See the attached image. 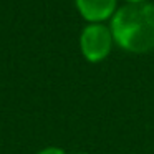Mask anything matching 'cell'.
<instances>
[{"label": "cell", "mask_w": 154, "mask_h": 154, "mask_svg": "<svg viewBox=\"0 0 154 154\" xmlns=\"http://www.w3.org/2000/svg\"><path fill=\"white\" fill-rule=\"evenodd\" d=\"M128 2H129V4H144L146 0H128Z\"/></svg>", "instance_id": "obj_5"}, {"label": "cell", "mask_w": 154, "mask_h": 154, "mask_svg": "<svg viewBox=\"0 0 154 154\" xmlns=\"http://www.w3.org/2000/svg\"><path fill=\"white\" fill-rule=\"evenodd\" d=\"M76 154H86V152H76Z\"/></svg>", "instance_id": "obj_6"}, {"label": "cell", "mask_w": 154, "mask_h": 154, "mask_svg": "<svg viewBox=\"0 0 154 154\" xmlns=\"http://www.w3.org/2000/svg\"><path fill=\"white\" fill-rule=\"evenodd\" d=\"M113 33L103 23H90L83 28L80 35V50L81 55L90 63H100L113 48Z\"/></svg>", "instance_id": "obj_2"}, {"label": "cell", "mask_w": 154, "mask_h": 154, "mask_svg": "<svg viewBox=\"0 0 154 154\" xmlns=\"http://www.w3.org/2000/svg\"><path fill=\"white\" fill-rule=\"evenodd\" d=\"M35 154H66V152L58 146H47V147H43V149L37 151Z\"/></svg>", "instance_id": "obj_4"}, {"label": "cell", "mask_w": 154, "mask_h": 154, "mask_svg": "<svg viewBox=\"0 0 154 154\" xmlns=\"http://www.w3.org/2000/svg\"><path fill=\"white\" fill-rule=\"evenodd\" d=\"M109 30L119 48L129 53L154 50V4H129L111 17Z\"/></svg>", "instance_id": "obj_1"}, {"label": "cell", "mask_w": 154, "mask_h": 154, "mask_svg": "<svg viewBox=\"0 0 154 154\" xmlns=\"http://www.w3.org/2000/svg\"><path fill=\"white\" fill-rule=\"evenodd\" d=\"M80 15L90 23H101L114 15L116 0H75Z\"/></svg>", "instance_id": "obj_3"}]
</instances>
